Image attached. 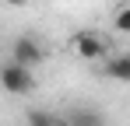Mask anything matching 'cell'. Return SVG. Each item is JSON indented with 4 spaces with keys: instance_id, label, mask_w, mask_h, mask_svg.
Here are the masks:
<instances>
[{
    "instance_id": "cell-1",
    "label": "cell",
    "mask_w": 130,
    "mask_h": 126,
    "mask_svg": "<svg viewBox=\"0 0 130 126\" xmlns=\"http://www.w3.org/2000/svg\"><path fill=\"white\" fill-rule=\"evenodd\" d=\"M0 88L7 95H32L35 91V74L32 67H21V63H0Z\"/></svg>"
},
{
    "instance_id": "cell-2",
    "label": "cell",
    "mask_w": 130,
    "mask_h": 126,
    "mask_svg": "<svg viewBox=\"0 0 130 126\" xmlns=\"http://www.w3.org/2000/svg\"><path fill=\"white\" fill-rule=\"evenodd\" d=\"M42 56H46V49H42V42L35 35H18L14 46H11V60L21 63V67H39Z\"/></svg>"
},
{
    "instance_id": "cell-3",
    "label": "cell",
    "mask_w": 130,
    "mask_h": 126,
    "mask_svg": "<svg viewBox=\"0 0 130 126\" xmlns=\"http://www.w3.org/2000/svg\"><path fill=\"white\" fill-rule=\"evenodd\" d=\"M74 53H77L81 60H102V56H106V39H102L99 32L85 28V32L74 35Z\"/></svg>"
},
{
    "instance_id": "cell-4",
    "label": "cell",
    "mask_w": 130,
    "mask_h": 126,
    "mask_svg": "<svg viewBox=\"0 0 130 126\" xmlns=\"http://www.w3.org/2000/svg\"><path fill=\"white\" fill-rule=\"evenodd\" d=\"M106 77L130 84V53H123V56H112V60H106Z\"/></svg>"
},
{
    "instance_id": "cell-5",
    "label": "cell",
    "mask_w": 130,
    "mask_h": 126,
    "mask_svg": "<svg viewBox=\"0 0 130 126\" xmlns=\"http://www.w3.org/2000/svg\"><path fill=\"white\" fill-rule=\"evenodd\" d=\"M67 126H106V119H102V112H95V109H74V112L67 116Z\"/></svg>"
},
{
    "instance_id": "cell-6",
    "label": "cell",
    "mask_w": 130,
    "mask_h": 126,
    "mask_svg": "<svg viewBox=\"0 0 130 126\" xmlns=\"http://www.w3.org/2000/svg\"><path fill=\"white\" fill-rule=\"evenodd\" d=\"M28 126H60V119L49 116V112H42V109H32L28 112Z\"/></svg>"
},
{
    "instance_id": "cell-7",
    "label": "cell",
    "mask_w": 130,
    "mask_h": 126,
    "mask_svg": "<svg viewBox=\"0 0 130 126\" xmlns=\"http://www.w3.org/2000/svg\"><path fill=\"white\" fill-rule=\"evenodd\" d=\"M112 25H116V32H123V35H130V4H123V7L116 11V18H112Z\"/></svg>"
},
{
    "instance_id": "cell-8",
    "label": "cell",
    "mask_w": 130,
    "mask_h": 126,
    "mask_svg": "<svg viewBox=\"0 0 130 126\" xmlns=\"http://www.w3.org/2000/svg\"><path fill=\"white\" fill-rule=\"evenodd\" d=\"M7 4H11V7H25L28 0H7Z\"/></svg>"
}]
</instances>
